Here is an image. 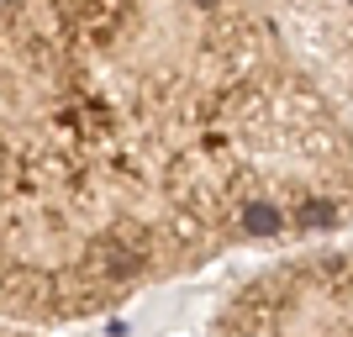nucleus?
<instances>
[{
    "mask_svg": "<svg viewBox=\"0 0 353 337\" xmlns=\"http://www.w3.org/2000/svg\"><path fill=\"white\" fill-rule=\"evenodd\" d=\"M206 337H353V248L301 243L227 290Z\"/></svg>",
    "mask_w": 353,
    "mask_h": 337,
    "instance_id": "2",
    "label": "nucleus"
},
{
    "mask_svg": "<svg viewBox=\"0 0 353 337\" xmlns=\"http://www.w3.org/2000/svg\"><path fill=\"white\" fill-rule=\"evenodd\" d=\"M0 337H48V327H27V322H6L0 316Z\"/></svg>",
    "mask_w": 353,
    "mask_h": 337,
    "instance_id": "4",
    "label": "nucleus"
},
{
    "mask_svg": "<svg viewBox=\"0 0 353 337\" xmlns=\"http://www.w3.org/2000/svg\"><path fill=\"white\" fill-rule=\"evenodd\" d=\"M269 6L353 116V0H269Z\"/></svg>",
    "mask_w": 353,
    "mask_h": 337,
    "instance_id": "3",
    "label": "nucleus"
},
{
    "mask_svg": "<svg viewBox=\"0 0 353 337\" xmlns=\"http://www.w3.org/2000/svg\"><path fill=\"white\" fill-rule=\"evenodd\" d=\"M348 227L353 116L269 0H0L6 322Z\"/></svg>",
    "mask_w": 353,
    "mask_h": 337,
    "instance_id": "1",
    "label": "nucleus"
}]
</instances>
